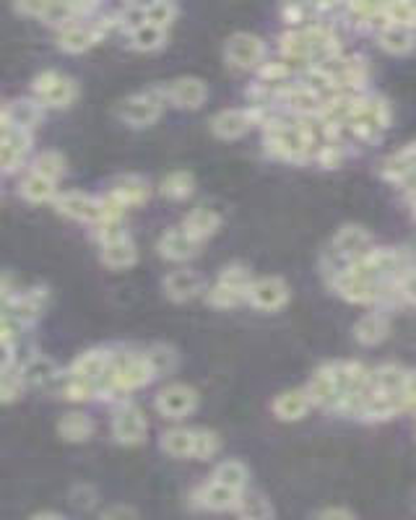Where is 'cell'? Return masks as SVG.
Instances as JSON below:
<instances>
[{"mask_svg":"<svg viewBox=\"0 0 416 520\" xmlns=\"http://www.w3.org/2000/svg\"><path fill=\"white\" fill-rule=\"evenodd\" d=\"M286 65L284 63H278V65H266L263 71H260V79L266 83H274V81H281V79H286Z\"/></svg>","mask_w":416,"mask_h":520,"instance_id":"46","label":"cell"},{"mask_svg":"<svg viewBox=\"0 0 416 520\" xmlns=\"http://www.w3.org/2000/svg\"><path fill=\"white\" fill-rule=\"evenodd\" d=\"M203 286V278L191 271V269H180V271H172L165 278V292L169 300L174 302H188L193 300L195 294L200 292Z\"/></svg>","mask_w":416,"mask_h":520,"instance_id":"16","label":"cell"},{"mask_svg":"<svg viewBox=\"0 0 416 520\" xmlns=\"http://www.w3.org/2000/svg\"><path fill=\"white\" fill-rule=\"evenodd\" d=\"M286 105H289L294 112H300V115H312V112H318L323 107L318 91L310 89V86L289 89V91H286Z\"/></svg>","mask_w":416,"mask_h":520,"instance_id":"34","label":"cell"},{"mask_svg":"<svg viewBox=\"0 0 416 520\" xmlns=\"http://www.w3.org/2000/svg\"><path fill=\"white\" fill-rule=\"evenodd\" d=\"M250 274L240 266H232L219 276V284L208 292V302L214 307H234L248 297Z\"/></svg>","mask_w":416,"mask_h":520,"instance_id":"2","label":"cell"},{"mask_svg":"<svg viewBox=\"0 0 416 520\" xmlns=\"http://www.w3.org/2000/svg\"><path fill=\"white\" fill-rule=\"evenodd\" d=\"M195 430H169L162 438V448L172 458H193Z\"/></svg>","mask_w":416,"mask_h":520,"instance_id":"29","label":"cell"},{"mask_svg":"<svg viewBox=\"0 0 416 520\" xmlns=\"http://www.w3.org/2000/svg\"><path fill=\"white\" fill-rule=\"evenodd\" d=\"M99 520H139V513L128 505H115L110 510H105Z\"/></svg>","mask_w":416,"mask_h":520,"instance_id":"44","label":"cell"},{"mask_svg":"<svg viewBox=\"0 0 416 520\" xmlns=\"http://www.w3.org/2000/svg\"><path fill=\"white\" fill-rule=\"evenodd\" d=\"M250 125H252V115L242 110H224L211 120L214 133L219 138H224V141L242 138L250 131Z\"/></svg>","mask_w":416,"mask_h":520,"instance_id":"17","label":"cell"},{"mask_svg":"<svg viewBox=\"0 0 416 520\" xmlns=\"http://www.w3.org/2000/svg\"><path fill=\"white\" fill-rule=\"evenodd\" d=\"M71 497H73V505L76 507H91L94 505V499H97V492L91 490V487H76L73 492H71Z\"/></svg>","mask_w":416,"mask_h":520,"instance_id":"45","label":"cell"},{"mask_svg":"<svg viewBox=\"0 0 416 520\" xmlns=\"http://www.w3.org/2000/svg\"><path fill=\"white\" fill-rule=\"evenodd\" d=\"M268 146L284 159H302L312 146V138L302 125L276 123V125H268Z\"/></svg>","mask_w":416,"mask_h":520,"instance_id":"1","label":"cell"},{"mask_svg":"<svg viewBox=\"0 0 416 520\" xmlns=\"http://www.w3.org/2000/svg\"><path fill=\"white\" fill-rule=\"evenodd\" d=\"M401 292H403V297H406V300L414 302L416 304V271L414 274L403 276V281H401Z\"/></svg>","mask_w":416,"mask_h":520,"instance_id":"48","label":"cell"},{"mask_svg":"<svg viewBox=\"0 0 416 520\" xmlns=\"http://www.w3.org/2000/svg\"><path fill=\"white\" fill-rule=\"evenodd\" d=\"M133 47L136 50H159L165 45V29L154 27V24H140L139 29H133Z\"/></svg>","mask_w":416,"mask_h":520,"instance_id":"38","label":"cell"},{"mask_svg":"<svg viewBox=\"0 0 416 520\" xmlns=\"http://www.w3.org/2000/svg\"><path fill=\"white\" fill-rule=\"evenodd\" d=\"M154 378V370L149 367L146 356H125L110 370V385L120 388V390H131V388H140Z\"/></svg>","mask_w":416,"mask_h":520,"instance_id":"5","label":"cell"},{"mask_svg":"<svg viewBox=\"0 0 416 520\" xmlns=\"http://www.w3.org/2000/svg\"><path fill=\"white\" fill-rule=\"evenodd\" d=\"M414 29L395 27V24H386L380 31V47L388 50L393 55H406L414 50Z\"/></svg>","mask_w":416,"mask_h":520,"instance_id":"22","label":"cell"},{"mask_svg":"<svg viewBox=\"0 0 416 520\" xmlns=\"http://www.w3.org/2000/svg\"><path fill=\"white\" fill-rule=\"evenodd\" d=\"M73 375L79 380H86V383H97L99 378L110 375V356L105 352H86V354L76 359Z\"/></svg>","mask_w":416,"mask_h":520,"instance_id":"21","label":"cell"},{"mask_svg":"<svg viewBox=\"0 0 416 520\" xmlns=\"http://www.w3.org/2000/svg\"><path fill=\"white\" fill-rule=\"evenodd\" d=\"M57 211L79 221H99L102 219V206L86 192H65L57 198Z\"/></svg>","mask_w":416,"mask_h":520,"instance_id":"11","label":"cell"},{"mask_svg":"<svg viewBox=\"0 0 416 520\" xmlns=\"http://www.w3.org/2000/svg\"><path fill=\"white\" fill-rule=\"evenodd\" d=\"M312 404H320V406H331V409H341V390H338V380H335V372L331 367L320 370L312 383L307 388Z\"/></svg>","mask_w":416,"mask_h":520,"instance_id":"14","label":"cell"},{"mask_svg":"<svg viewBox=\"0 0 416 520\" xmlns=\"http://www.w3.org/2000/svg\"><path fill=\"white\" fill-rule=\"evenodd\" d=\"M354 333H357V338H360L361 344L375 346V344H380V341L388 336V320H386L383 315H378V312L364 315L360 323H357Z\"/></svg>","mask_w":416,"mask_h":520,"instance_id":"30","label":"cell"},{"mask_svg":"<svg viewBox=\"0 0 416 520\" xmlns=\"http://www.w3.org/2000/svg\"><path fill=\"white\" fill-rule=\"evenodd\" d=\"M263 55H266V47L255 34H234L226 42V60L234 68H245V71L258 68L263 63Z\"/></svg>","mask_w":416,"mask_h":520,"instance_id":"6","label":"cell"},{"mask_svg":"<svg viewBox=\"0 0 416 520\" xmlns=\"http://www.w3.org/2000/svg\"><path fill=\"white\" fill-rule=\"evenodd\" d=\"M195 188V180L191 172H172L169 177H165L162 183V192L166 198H174V200H183L188 198Z\"/></svg>","mask_w":416,"mask_h":520,"instance_id":"37","label":"cell"},{"mask_svg":"<svg viewBox=\"0 0 416 520\" xmlns=\"http://www.w3.org/2000/svg\"><path fill=\"white\" fill-rule=\"evenodd\" d=\"M102 260L110 269H131L136 263V245L128 237H117L102 247Z\"/></svg>","mask_w":416,"mask_h":520,"instance_id":"23","label":"cell"},{"mask_svg":"<svg viewBox=\"0 0 416 520\" xmlns=\"http://www.w3.org/2000/svg\"><path fill=\"white\" fill-rule=\"evenodd\" d=\"M11 359H13V346H11V341H3V338H0V370H5V367L11 364Z\"/></svg>","mask_w":416,"mask_h":520,"instance_id":"49","label":"cell"},{"mask_svg":"<svg viewBox=\"0 0 416 520\" xmlns=\"http://www.w3.org/2000/svg\"><path fill=\"white\" fill-rule=\"evenodd\" d=\"M222 448V439L216 432L211 430H195V445H193V458L198 461H208L219 453Z\"/></svg>","mask_w":416,"mask_h":520,"instance_id":"39","label":"cell"},{"mask_svg":"<svg viewBox=\"0 0 416 520\" xmlns=\"http://www.w3.org/2000/svg\"><path fill=\"white\" fill-rule=\"evenodd\" d=\"M143 13H146V24H154V27L166 29L172 21H174L177 8H174L172 3H151V5H146V8H143Z\"/></svg>","mask_w":416,"mask_h":520,"instance_id":"41","label":"cell"},{"mask_svg":"<svg viewBox=\"0 0 416 520\" xmlns=\"http://www.w3.org/2000/svg\"><path fill=\"white\" fill-rule=\"evenodd\" d=\"M31 520H65L63 516H55V513H39V516H34Z\"/></svg>","mask_w":416,"mask_h":520,"instance_id":"50","label":"cell"},{"mask_svg":"<svg viewBox=\"0 0 416 520\" xmlns=\"http://www.w3.org/2000/svg\"><path fill=\"white\" fill-rule=\"evenodd\" d=\"M383 19H386V24L414 29L416 5L414 3H390V5H383Z\"/></svg>","mask_w":416,"mask_h":520,"instance_id":"36","label":"cell"},{"mask_svg":"<svg viewBox=\"0 0 416 520\" xmlns=\"http://www.w3.org/2000/svg\"><path fill=\"white\" fill-rule=\"evenodd\" d=\"M195 406H198V396L188 385H169L157 398V411L166 419H183L193 413Z\"/></svg>","mask_w":416,"mask_h":520,"instance_id":"7","label":"cell"},{"mask_svg":"<svg viewBox=\"0 0 416 520\" xmlns=\"http://www.w3.org/2000/svg\"><path fill=\"white\" fill-rule=\"evenodd\" d=\"M34 91L50 107H68L76 99V86H73V81L65 79V76H60V73H53V71H47V73H42V76L34 79Z\"/></svg>","mask_w":416,"mask_h":520,"instance_id":"4","label":"cell"},{"mask_svg":"<svg viewBox=\"0 0 416 520\" xmlns=\"http://www.w3.org/2000/svg\"><path fill=\"white\" fill-rule=\"evenodd\" d=\"M383 175L393 180V183H406L416 177V143L395 151L388 162L383 165Z\"/></svg>","mask_w":416,"mask_h":520,"instance_id":"20","label":"cell"},{"mask_svg":"<svg viewBox=\"0 0 416 520\" xmlns=\"http://www.w3.org/2000/svg\"><path fill=\"white\" fill-rule=\"evenodd\" d=\"M312 406V398L307 390H286L281 393L276 401H274V411L281 422H297L302 419L307 411Z\"/></svg>","mask_w":416,"mask_h":520,"instance_id":"19","label":"cell"},{"mask_svg":"<svg viewBox=\"0 0 416 520\" xmlns=\"http://www.w3.org/2000/svg\"><path fill=\"white\" fill-rule=\"evenodd\" d=\"M21 385H24V378H21V375L8 372V370H0V404L16 401L19 393H21Z\"/></svg>","mask_w":416,"mask_h":520,"instance_id":"42","label":"cell"},{"mask_svg":"<svg viewBox=\"0 0 416 520\" xmlns=\"http://www.w3.org/2000/svg\"><path fill=\"white\" fill-rule=\"evenodd\" d=\"M57 432H60V438L68 439V442H86V439L91 438V432H94V424H91V419L86 413L73 411V413H65L60 419Z\"/></svg>","mask_w":416,"mask_h":520,"instance_id":"25","label":"cell"},{"mask_svg":"<svg viewBox=\"0 0 416 520\" xmlns=\"http://www.w3.org/2000/svg\"><path fill=\"white\" fill-rule=\"evenodd\" d=\"M112 195L123 203V206H136V203H143L149 198V185L140 180V177H123L117 180Z\"/></svg>","mask_w":416,"mask_h":520,"instance_id":"32","label":"cell"},{"mask_svg":"<svg viewBox=\"0 0 416 520\" xmlns=\"http://www.w3.org/2000/svg\"><path fill=\"white\" fill-rule=\"evenodd\" d=\"M97 39H99V31H97V29L76 24V27H68L63 34H60V47H63L65 53H83V50H89Z\"/></svg>","mask_w":416,"mask_h":520,"instance_id":"26","label":"cell"},{"mask_svg":"<svg viewBox=\"0 0 416 520\" xmlns=\"http://www.w3.org/2000/svg\"><path fill=\"white\" fill-rule=\"evenodd\" d=\"M369 234L361 229V226H344L338 234H335V240H333V250L338 252V255H344V258H354V260H360L364 258L369 250Z\"/></svg>","mask_w":416,"mask_h":520,"instance_id":"18","label":"cell"},{"mask_svg":"<svg viewBox=\"0 0 416 520\" xmlns=\"http://www.w3.org/2000/svg\"><path fill=\"white\" fill-rule=\"evenodd\" d=\"M146 430H149V424H146L139 406H133V404H125L112 419V435L123 445H139L140 439L146 438Z\"/></svg>","mask_w":416,"mask_h":520,"instance_id":"8","label":"cell"},{"mask_svg":"<svg viewBox=\"0 0 416 520\" xmlns=\"http://www.w3.org/2000/svg\"><path fill=\"white\" fill-rule=\"evenodd\" d=\"M146 362L154 370V375H162V372H169L174 367V354L166 346H157L146 354Z\"/></svg>","mask_w":416,"mask_h":520,"instance_id":"43","label":"cell"},{"mask_svg":"<svg viewBox=\"0 0 416 520\" xmlns=\"http://www.w3.org/2000/svg\"><path fill=\"white\" fill-rule=\"evenodd\" d=\"M42 117V112H39V105H34V102H27V99H21V102H13L5 115H3V120L11 125V128H21V131H29L37 120Z\"/></svg>","mask_w":416,"mask_h":520,"instance_id":"31","label":"cell"},{"mask_svg":"<svg viewBox=\"0 0 416 520\" xmlns=\"http://www.w3.org/2000/svg\"><path fill=\"white\" fill-rule=\"evenodd\" d=\"M219 221H222V217L214 209L200 206V209H195L193 214L185 219V229L193 234L195 240H203V237H208V234H214L219 229Z\"/></svg>","mask_w":416,"mask_h":520,"instance_id":"28","label":"cell"},{"mask_svg":"<svg viewBox=\"0 0 416 520\" xmlns=\"http://www.w3.org/2000/svg\"><path fill=\"white\" fill-rule=\"evenodd\" d=\"M248 479L250 471L242 461H224V464L216 465V471H214V482H219L224 487H232V490H237V492H245Z\"/></svg>","mask_w":416,"mask_h":520,"instance_id":"27","label":"cell"},{"mask_svg":"<svg viewBox=\"0 0 416 520\" xmlns=\"http://www.w3.org/2000/svg\"><path fill=\"white\" fill-rule=\"evenodd\" d=\"M248 300L258 310H278L289 300V286L276 276H268V278H260V281L250 284Z\"/></svg>","mask_w":416,"mask_h":520,"instance_id":"9","label":"cell"},{"mask_svg":"<svg viewBox=\"0 0 416 520\" xmlns=\"http://www.w3.org/2000/svg\"><path fill=\"white\" fill-rule=\"evenodd\" d=\"M34 172L37 175H42V177H50V180H57L63 172H65V159L55 154V151H45V154H39L37 157V162H34Z\"/></svg>","mask_w":416,"mask_h":520,"instance_id":"40","label":"cell"},{"mask_svg":"<svg viewBox=\"0 0 416 520\" xmlns=\"http://www.w3.org/2000/svg\"><path fill=\"white\" fill-rule=\"evenodd\" d=\"M200 240H195L193 234L183 226V229H169L165 232L162 243H159V252L169 258V260H188L198 252Z\"/></svg>","mask_w":416,"mask_h":520,"instance_id":"15","label":"cell"},{"mask_svg":"<svg viewBox=\"0 0 416 520\" xmlns=\"http://www.w3.org/2000/svg\"><path fill=\"white\" fill-rule=\"evenodd\" d=\"M335 289L352 302H375L380 300V294H383V284H375V281H369L364 276L354 274L352 269L346 274L338 276Z\"/></svg>","mask_w":416,"mask_h":520,"instance_id":"10","label":"cell"},{"mask_svg":"<svg viewBox=\"0 0 416 520\" xmlns=\"http://www.w3.org/2000/svg\"><path fill=\"white\" fill-rule=\"evenodd\" d=\"M237 510H240V518L242 520H274V507H271V502L258 492L242 494Z\"/></svg>","mask_w":416,"mask_h":520,"instance_id":"33","label":"cell"},{"mask_svg":"<svg viewBox=\"0 0 416 520\" xmlns=\"http://www.w3.org/2000/svg\"><path fill=\"white\" fill-rule=\"evenodd\" d=\"M162 115V102L151 94H136L117 105V117L133 128H146Z\"/></svg>","mask_w":416,"mask_h":520,"instance_id":"3","label":"cell"},{"mask_svg":"<svg viewBox=\"0 0 416 520\" xmlns=\"http://www.w3.org/2000/svg\"><path fill=\"white\" fill-rule=\"evenodd\" d=\"M318 520H357V518H354V513H349L346 507H328V510L320 513V518Z\"/></svg>","mask_w":416,"mask_h":520,"instance_id":"47","label":"cell"},{"mask_svg":"<svg viewBox=\"0 0 416 520\" xmlns=\"http://www.w3.org/2000/svg\"><path fill=\"white\" fill-rule=\"evenodd\" d=\"M57 375V367L55 362L50 359V356H31L27 364H24V370H21V378H24V383L34 385V388H42V385L53 383Z\"/></svg>","mask_w":416,"mask_h":520,"instance_id":"24","label":"cell"},{"mask_svg":"<svg viewBox=\"0 0 416 520\" xmlns=\"http://www.w3.org/2000/svg\"><path fill=\"white\" fill-rule=\"evenodd\" d=\"M21 192H24V198L34 200V203L50 200V198H53V192H55V180H50V177H42V175L31 172L27 180H24V185H21Z\"/></svg>","mask_w":416,"mask_h":520,"instance_id":"35","label":"cell"},{"mask_svg":"<svg viewBox=\"0 0 416 520\" xmlns=\"http://www.w3.org/2000/svg\"><path fill=\"white\" fill-rule=\"evenodd\" d=\"M242 494L245 492H237V490L224 487V484L211 479V482L198 492V502H200V507H206V510H211V513H224V510L240 507Z\"/></svg>","mask_w":416,"mask_h":520,"instance_id":"12","label":"cell"},{"mask_svg":"<svg viewBox=\"0 0 416 520\" xmlns=\"http://www.w3.org/2000/svg\"><path fill=\"white\" fill-rule=\"evenodd\" d=\"M166 94H169V99H172L177 107L195 110V107H200V105L206 102L208 89H206V83L200 81V79H191V76H188V79H177V81L169 83Z\"/></svg>","mask_w":416,"mask_h":520,"instance_id":"13","label":"cell"}]
</instances>
